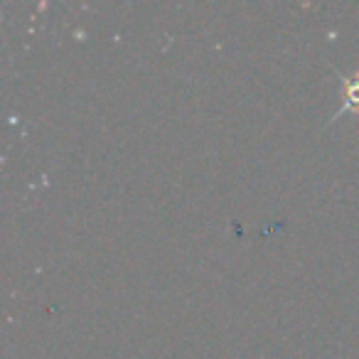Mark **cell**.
I'll use <instances>...</instances> for the list:
<instances>
[{
    "label": "cell",
    "instance_id": "1",
    "mask_svg": "<svg viewBox=\"0 0 359 359\" xmlns=\"http://www.w3.org/2000/svg\"><path fill=\"white\" fill-rule=\"evenodd\" d=\"M344 109H359V74L347 79V106Z\"/></svg>",
    "mask_w": 359,
    "mask_h": 359
}]
</instances>
